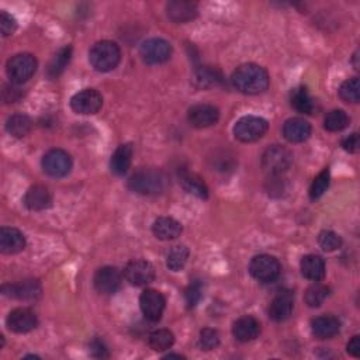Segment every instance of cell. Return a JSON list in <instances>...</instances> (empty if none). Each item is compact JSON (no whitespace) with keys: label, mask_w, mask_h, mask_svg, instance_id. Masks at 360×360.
Here are the masks:
<instances>
[{"label":"cell","mask_w":360,"mask_h":360,"mask_svg":"<svg viewBox=\"0 0 360 360\" xmlns=\"http://www.w3.org/2000/svg\"><path fill=\"white\" fill-rule=\"evenodd\" d=\"M341 331V321L333 316H320L311 321V332L317 339H332Z\"/></svg>","instance_id":"cell-21"},{"label":"cell","mask_w":360,"mask_h":360,"mask_svg":"<svg viewBox=\"0 0 360 360\" xmlns=\"http://www.w3.org/2000/svg\"><path fill=\"white\" fill-rule=\"evenodd\" d=\"M293 164V157L289 149L280 145L269 146L262 155V169L269 176H283Z\"/></svg>","instance_id":"cell-5"},{"label":"cell","mask_w":360,"mask_h":360,"mask_svg":"<svg viewBox=\"0 0 360 360\" xmlns=\"http://www.w3.org/2000/svg\"><path fill=\"white\" fill-rule=\"evenodd\" d=\"M269 123L258 116H244L234 125V136L238 141L256 142L268 133Z\"/></svg>","instance_id":"cell-4"},{"label":"cell","mask_w":360,"mask_h":360,"mask_svg":"<svg viewBox=\"0 0 360 360\" xmlns=\"http://www.w3.org/2000/svg\"><path fill=\"white\" fill-rule=\"evenodd\" d=\"M175 344V335L169 329H157L149 333L148 345L155 352H165Z\"/></svg>","instance_id":"cell-33"},{"label":"cell","mask_w":360,"mask_h":360,"mask_svg":"<svg viewBox=\"0 0 360 360\" xmlns=\"http://www.w3.org/2000/svg\"><path fill=\"white\" fill-rule=\"evenodd\" d=\"M339 96L346 103H359L360 100V83H359V78H350L348 81H345L341 88H339Z\"/></svg>","instance_id":"cell-36"},{"label":"cell","mask_w":360,"mask_h":360,"mask_svg":"<svg viewBox=\"0 0 360 360\" xmlns=\"http://www.w3.org/2000/svg\"><path fill=\"white\" fill-rule=\"evenodd\" d=\"M189 123L194 128H209L220 120V112L213 105H196L189 109Z\"/></svg>","instance_id":"cell-17"},{"label":"cell","mask_w":360,"mask_h":360,"mask_svg":"<svg viewBox=\"0 0 360 360\" xmlns=\"http://www.w3.org/2000/svg\"><path fill=\"white\" fill-rule=\"evenodd\" d=\"M329 182H331V175L328 169H324L321 173H318V176L313 180L311 188H310V198L311 200H318L321 198L325 192L329 188Z\"/></svg>","instance_id":"cell-37"},{"label":"cell","mask_w":360,"mask_h":360,"mask_svg":"<svg viewBox=\"0 0 360 360\" xmlns=\"http://www.w3.org/2000/svg\"><path fill=\"white\" fill-rule=\"evenodd\" d=\"M70 58H72V47L66 45V47L61 48L58 53L54 55L53 61H51L48 65V69H47L48 78L49 79L58 78V76L65 70L68 64L70 62Z\"/></svg>","instance_id":"cell-31"},{"label":"cell","mask_w":360,"mask_h":360,"mask_svg":"<svg viewBox=\"0 0 360 360\" xmlns=\"http://www.w3.org/2000/svg\"><path fill=\"white\" fill-rule=\"evenodd\" d=\"M266 190L272 197H281L283 193L287 190L286 180L283 179V176H269Z\"/></svg>","instance_id":"cell-41"},{"label":"cell","mask_w":360,"mask_h":360,"mask_svg":"<svg viewBox=\"0 0 360 360\" xmlns=\"http://www.w3.org/2000/svg\"><path fill=\"white\" fill-rule=\"evenodd\" d=\"M123 281L121 272L114 266L100 268L93 279V285L97 293L103 296H112L118 292Z\"/></svg>","instance_id":"cell-13"},{"label":"cell","mask_w":360,"mask_h":360,"mask_svg":"<svg viewBox=\"0 0 360 360\" xmlns=\"http://www.w3.org/2000/svg\"><path fill=\"white\" fill-rule=\"evenodd\" d=\"M349 116L344 110H332L324 120V128L331 133H339L349 125Z\"/></svg>","instance_id":"cell-35"},{"label":"cell","mask_w":360,"mask_h":360,"mask_svg":"<svg viewBox=\"0 0 360 360\" xmlns=\"http://www.w3.org/2000/svg\"><path fill=\"white\" fill-rule=\"evenodd\" d=\"M346 350H348V353H349L350 356H353V357H359V356H360V337H359V335H355V337L349 341V344H348V346H346Z\"/></svg>","instance_id":"cell-45"},{"label":"cell","mask_w":360,"mask_h":360,"mask_svg":"<svg viewBox=\"0 0 360 360\" xmlns=\"http://www.w3.org/2000/svg\"><path fill=\"white\" fill-rule=\"evenodd\" d=\"M23 203L30 211H42L51 207L53 196H51L49 190L45 186L36 185L25 192Z\"/></svg>","instance_id":"cell-18"},{"label":"cell","mask_w":360,"mask_h":360,"mask_svg":"<svg viewBox=\"0 0 360 360\" xmlns=\"http://www.w3.org/2000/svg\"><path fill=\"white\" fill-rule=\"evenodd\" d=\"M290 103H292V107L297 110L298 113L310 116V114H314L316 112L314 99L310 96V93H308V90L304 86L296 88L292 92Z\"/></svg>","instance_id":"cell-29"},{"label":"cell","mask_w":360,"mask_h":360,"mask_svg":"<svg viewBox=\"0 0 360 360\" xmlns=\"http://www.w3.org/2000/svg\"><path fill=\"white\" fill-rule=\"evenodd\" d=\"M5 296L23 300V301H36L41 296V285L37 280H24L14 285H5L2 287Z\"/></svg>","instance_id":"cell-16"},{"label":"cell","mask_w":360,"mask_h":360,"mask_svg":"<svg viewBox=\"0 0 360 360\" xmlns=\"http://www.w3.org/2000/svg\"><path fill=\"white\" fill-rule=\"evenodd\" d=\"M318 244L322 250L333 252L342 246V238L337 233H333V231L324 229L318 235Z\"/></svg>","instance_id":"cell-38"},{"label":"cell","mask_w":360,"mask_h":360,"mask_svg":"<svg viewBox=\"0 0 360 360\" xmlns=\"http://www.w3.org/2000/svg\"><path fill=\"white\" fill-rule=\"evenodd\" d=\"M231 83L244 94H261L268 90L270 78L268 70L261 65L244 64L234 70Z\"/></svg>","instance_id":"cell-1"},{"label":"cell","mask_w":360,"mask_h":360,"mask_svg":"<svg viewBox=\"0 0 360 360\" xmlns=\"http://www.w3.org/2000/svg\"><path fill=\"white\" fill-rule=\"evenodd\" d=\"M133 145L131 144H121L117 146V149L114 151V153L112 155L110 159V170L112 173H114L116 176H123L128 172L131 166V161H133Z\"/></svg>","instance_id":"cell-25"},{"label":"cell","mask_w":360,"mask_h":360,"mask_svg":"<svg viewBox=\"0 0 360 360\" xmlns=\"http://www.w3.org/2000/svg\"><path fill=\"white\" fill-rule=\"evenodd\" d=\"M166 307V298L158 290L146 289L140 297V308L144 317L151 321L157 322L162 318Z\"/></svg>","instance_id":"cell-12"},{"label":"cell","mask_w":360,"mask_h":360,"mask_svg":"<svg viewBox=\"0 0 360 360\" xmlns=\"http://www.w3.org/2000/svg\"><path fill=\"white\" fill-rule=\"evenodd\" d=\"M42 169L51 177H65L70 173L73 162L64 149H51L42 157Z\"/></svg>","instance_id":"cell-9"},{"label":"cell","mask_w":360,"mask_h":360,"mask_svg":"<svg viewBox=\"0 0 360 360\" xmlns=\"http://www.w3.org/2000/svg\"><path fill=\"white\" fill-rule=\"evenodd\" d=\"M25 248V237L17 228L3 227L0 229V250L5 255H14Z\"/></svg>","instance_id":"cell-22"},{"label":"cell","mask_w":360,"mask_h":360,"mask_svg":"<svg viewBox=\"0 0 360 360\" xmlns=\"http://www.w3.org/2000/svg\"><path fill=\"white\" fill-rule=\"evenodd\" d=\"M31 118L25 114H13L6 121V130L14 138H23L31 131Z\"/></svg>","instance_id":"cell-30"},{"label":"cell","mask_w":360,"mask_h":360,"mask_svg":"<svg viewBox=\"0 0 360 360\" xmlns=\"http://www.w3.org/2000/svg\"><path fill=\"white\" fill-rule=\"evenodd\" d=\"M37 66H38V62L34 55L23 53L9 60L6 72H8V76L12 81V83L23 85L33 78L37 70Z\"/></svg>","instance_id":"cell-6"},{"label":"cell","mask_w":360,"mask_h":360,"mask_svg":"<svg viewBox=\"0 0 360 360\" xmlns=\"http://www.w3.org/2000/svg\"><path fill=\"white\" fill-rule=\"evenodd\" d=\"M179 180L180 185H182V188L189 194H193L201 200H205L209 197V188L198 175L189 170H182L179 173Z\"/></svg>","instance_id":"cell-27"},{"label":"cell","mask_w":360,"mask_h":360,"mask_svg":"<svg viewBox=\"0 0 360 360\" xmlns=\"http://www.w3.org/2000/svg\"><path fill=\"white\" fill-rule=\"evenodd\" d=\"M0 30H2V36L3 37L13 36L14 31L17 30L16 18L12 14L6 13V12L0 13Z\"/></svg>","instance_id":"cell-42"},{"label":"cell","mask_w":360,"mask_h":360,"mask_svg":"<svg viewBox=\"0 0 360 360\" xmlns=\"http://www.w3.org/2000/svg\"><path fill=\"white\" fill-rule=\"evenodd\" d=\"M261 333V322L252 316L241 317L234 322L233 335L240 342H250L259 337Z\"/></svg>","instance_id":"cell-20"},{"label":"cell","mask_w":360,"mask_h":360,"mask_svg":"<svg viewBox=\"0 0 360 360\" xmlns=\"http://www.w3.org/2000/svg\"><path fill=\"white\" fill-rule=\"evenodd\" d=\"M249 272L252 277L259 280L262 283H272L274 281L281 272V265L277 258L272 255H258L250 261Z\"/></svg>","instance_id":"cell-7"},{"label":"cell","mask_w":360,"mask_h":360,"mask_svg":"<svg viewBox=\"0 0 360 360\" xmlns=\"http://www.w3.org/2000/svg\"><path fill=\"white\" fill-rule=\"evenodd\" d=\"M342 148L346 151V152H349V153H356V152H359V134H356V133H353L352 136H349L348 138H345L344 141H342Z\"/></svg>","instance_id":"cell-44"},{"label":"cell","mask_w":360,"mask_h":360,"mask_svg":"<svg viewBox=\"0 0 360 360\" xmlns=\"http://www.w3.org/2000/svg\"><path fill=\"white\" fill-rule=\"evenodd\" d=\"M90 353L92 356L94 357H109V352H107V348L106 345L103 344V341L100 339H93L92 344H90Z\"/></svg>","instance_id":"cell-43"},{"label":"cell","mask_w":360,"mask_h":360,"mask_svg":"<svg viewBox=\"0 0 360 360\" xmlns=\"http://www.w3.org/2000/svg\"><path fill=\"white\" fill-rule=\"evenodd\" d=\"M166 14L173 23H188L197 16V5L188 0H173L166 5Z\"/></svg>","instance_id":"cell-24"},{"label":"cell","mask_w":360,"mask_h":360,"mask_svg":"<svg viewBox=\"0 0 360 360\" xmlns=\"http://www.w3.org/2000/svg\"><path fill=\"white\" fill-rule=\"evenodd\" d=\"M166 359H170V357H177V359H185V356L182 355H176V353H169L168 356H165Z\"/></svg>","instance_id":"cell-46"},{"label":"cell","mask_w":360,"mask_h":360,"mask_svg":"<svg viewBox=\"0 0 360 360\" xmlns=\"http://www.w3.org/2000/svg\"><path fill=\"white\" fill-rule=\"evenodd\" d=\"M198 345L203 350H213L220 345V333L213 328H204L200 332Z\"/></svg>","instance_id":"cell-39"},{"label":"cell","mask_w":360,"mask_h":360,"mask_svg":"<svg viewBox=\"0 0 360 360\" xmlns=\"http://www.w3.org/2000/svg\"><path fill=\"white\" fill-rule=\"evenodd\" d=\"M128 189L141 196H158L169 189V177L159 169H140L128 180Z\"/></svg>","instance_id":"cell-2"},{"label":"cell","mask_w":360,"mask_h":360,"mask_svg":"<svg viewBox=\"0 0 360 360\" xmlns=\"http://www.w3.org/2000/svg\"><path fill=\"white\" fill-rule=\"evenodd\" d=\"M294 310V293L289 290L280 292L269 305V317L274 322H283L290 318Z\"/></svg>","instance_id":"cell-15"},{"label":"cell","mask_w":360,"mask_h":360,"mask_svg":"<svg viewBox=\"0 0 360 360\" xmlns=\"http://www.w3.org/2000/svg\"><path fill=\"white\" fill-rule=\"evenodd\" d=\"M6 325L10 331L16 333H27L37 328L38 318L36 313L30 310V308L20 307V308H16V310H13L8 316Z\"/></svg>","instance_id":"cell-14"},{"label":"cell","mask_w":360,"mask_h":360,"mask_svg":"<svg viewBox=\"0 0 360 360\" xmlns=\"http://www.w3.org/2000/svg\"><path fill=\"white\" fill-rule=\"evenodd\" d=\"M283 136L292 144H301L311 136V125L307 120L294 117L289 118L283 125Z\"/></svg>","instance_id":"cell-19"},{"label":"cell","mask_w":360,"mask_h":360,"mask_svg":"<svg viewBox=\"0 0 360 360\" xmlns=\"http://www.w3.org/2000/svg\"><path fill=\"white\" fill-rule=\"evenodd\" d=\"M185 297H186V303L189 308H193L200 303L203 297V285L200 280H194L193 283H190L189 287L186 289Z\"/></svg>","instance_id":"cell-40"},{"label":"cell","mask_w":360,"mask_h":360,"mask_svg":"<svg viewBox=\"0 0 360 360\" xmlns=\"http://www.w3.org/2000/svg\"><path fill=\"white\" fill-rule=\"evenodd\" d=\"M222 76L220 70L211 66H200L193 73V83L197 89H210L220 85Z\"/></svg>","instance_id":"cell-28"},{"label":"cell","mask_w":360,"mask_h":360,"mask_svg":"<svg viewBox=\"0 0 360 360\" xmlns=\"http://www.w3.org/2000/svg\"><path fill=\"white\" fill-rule=\"evenodd\" d=\"M121 61V49L113 41H99L89 51V62L97 72H110Z\"/></svg>","instance_id":"cell-3"},{"label":"cell","mask_w":360,"mask_h":360,"mask_svg":"<svg viewBox=\"0 0 360 360\" xmlns=\"http://www.w3.org/2000/svg\"><path fill=\"white\" fill-rule=\"evenodd\" d=\"M329 296V289L324 285H321L320 281H316L313 286H310L305 292L304 300L305 304L311 308H318L324 304V301L328 298Z\"/></svg>","instance_id":"cell-34"},{"label":"cell","mask_w":360,"mask_h":360,"mask_svg":"<svg viewBox=\"0 0 360 360\" xmlns=\"http://www.w3.org/2000/svg\"><path fill=\"white\" fill-rule=\"evenodd\" d=\"M124 277L133 286H148L155 279V268L148 261L134 259L127 263L124 269Z\"/></svg>","instance_id":"cell-10"},{"label":"cell","mask_w":360,"mask_h":360,"mask_svg":"<svg viewBox=\"0 0 360 360\" xmlns=\"http://www.w3.org/2000/svg\"><path fill=\"white\" fill-rule=\"evenodd\" d=\"M103 106V96L96 89H83L72 96L70 107L75 113L92 116L99 113Z\"/></svg>","instance_id":"cell-11"},{"label":"cell","mask_w":360,"mask_h":360,"mask_svg":"<svg viewBox=\"0 0 360 360\" xmlns=\"http://www.w3.org/2000/svg\"><path fill=\"white\" fill-rule=\"evenodd\" d=\"M300 269L301 274L311 281H321L326 273L325 262L318 255H305L300 262Z\"/></svg>","instance_id":"cell-26"},{"label":"cell","mask_w":360,"mask_h":360,"mask_svg":"<svg viewBox=\"0 0 360 360\" xmlns=\"http://www.w3.org/2000/svg\"><path fill=\"white\" fill-rule=\"evenodd\" d=\"M140 55L148 65H161L172 57V45L164 38H149L140 47Z\"/></svg>","instance_id":"cell-8"},{"label":"cell","mask_w":360,"mask_h":360,"mask_svg":"<svg viewBox=\"0 0 360 360\" xmlns=\"http://www.w3.org/2000/svg\"><path fill=\"white\" fill-rule=\"evenodd\" d=\"M189 259V249L186 245H175L166 253V266L172 272L182 270Z\"/></svg>","instance_id":"cell-32"},{"label":"cell","mask_w":360,"mask_h":360,"mask_svg":"<svg viewBox=\"0 0 360 360\" xmlns=\"http://www.w3.org/2000/svg\"><path fill=\"white\" fill-rule=\"evenodd\" d=\"M153 235L161 241H175L182 234V224L172 217H159L152 225Z\"/></svg>","instance_id":"cell-23"}]
</instances>
